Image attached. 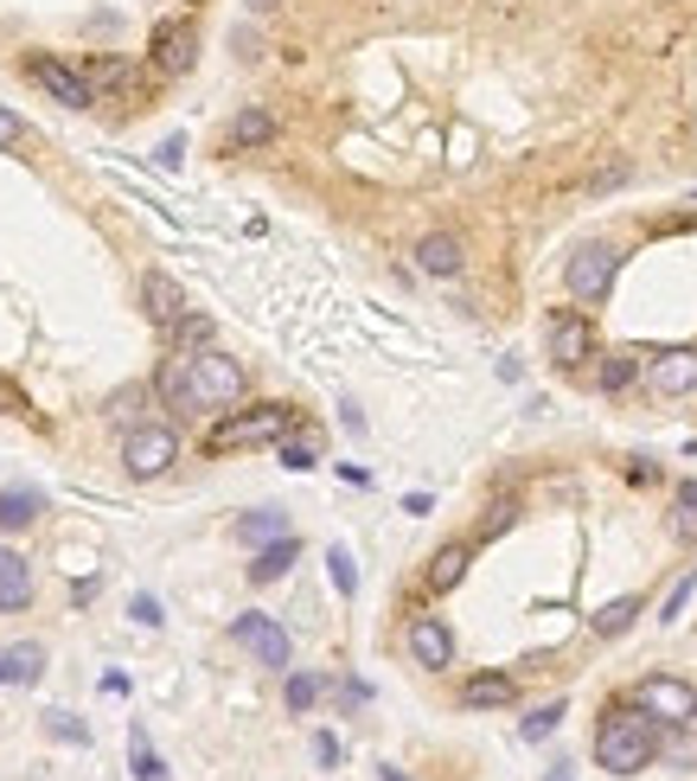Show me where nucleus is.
Listing matches in <instances>:
<instances>
[{
	"mask_svg": "<svg viewBox=\"0 0 697 781\" xmlns=\"http://www.w3.org/2000/svg\"><path fill=\"white\" fill-rule=\"evenodd\" d=\"M244 366L218 353V346H199V353H173L160 366V398L173 410H231L244 398Z\"/></svg>",
	"mask_w": 697,
	"mask_h": 781,
	"instance_id": "f257e3e1",
	"label": "nucleus"
},
{
	"mask_svg": "<svg viewBox=\"0 0 697 781\" xmlns=\"http://www.w3.org/2000/svg\"><path fill=\"white\" fill-rule=\"evenodd\" d=\"M653 756H660V724L647 711L640 705L602 711V724H595V762L608 776H640V769H653Z\"/></svg>",
	"mask_w": 697,
	"mask_h": 781,
	"instance_id": "f03ea898",
	"label": "nucleus"
},
{
	"mask_svg": "<svg viewBox=\"0 0 697 781\" xmlns=\"http://www.w3.org/2000/svg\"><path fill=\"white\" fill-rule=\"evenodd\" d=\"M294 429V410L289 404H257V410H231L224 423H212L205 448L224 455V448H262V443H282Z\"/></svg>",
	"mask_w": 697,
	"mask_h": 781,
	"instance_id": "7ed1b4c3",
	"label": "nucleus"
},
{
	"mask_svg": "<svg viewBox=\"0 0 697 781\" xmlns=\"http://www.w3.org/2000/svg\"><path fill=\"white\" fill-rule=\"evenodd\" d=\"M180 461V436L167 429V423H135L128 436H122V468L135 475V481H154V475H167Z\"/></svg>",
	"mask_w": 697,
	"mask_h": 781,
	"instance_id": "20e7f679",
	"label": "nucleus"
},
{
	"mask_svg": "<svg viewBox=\"0 0 697 781\" xmlns=\"http://www.w3.org/2000/svg\"><path fill=\"white\" fill-rule=\"evenodd\" d=\"M633 705L647 711L653 724H692L697 717V692L685 679H672V672H647L640 685H633Z\"/></svg>",
	"mask_w": 697,
	"mask_h": 781,
	"instance_id": "39448f33",
	"label": "nucleus"
},
{
	"mask_svg": "<svg viewBox=\"0 0 697 781\" xmlns=\"http://www.w3.org/2000/svg\"><path fill=\"white\" fill-rule=\"evenodd\" d=\"M231 640L244 647V654H257V667H269V672H289V654H294V640H289V628L276 622V615H237L231 622Z\"/></svg>",
	"mask_w": 697,
	"mask_h": 781,
	"instance_id": "423d86ee",
	"label": "nucleus"
},
{
	"mask_svg": "<svg viewBox=\"0 0 697 781\" xmlns=\"http://www.w3.org/2000/svg\"><path fill=\"white\" fill-rule=\"evenodd\" d=\"M544 346H551V359L563 366V372L588 366V359H595V327H588V314H576V308H557L551 321H544Z\"/></svg>",
	"mask_w": 697,
	"mask_h": 781,
	"instance_id": "0eeeda50",
	"label": "nucleus"
},
{
	"mask_svg": "<svg viewBox=\"0 0 697 781\" xmlns=\"http://www.w3.org/2000/svg\"><path fill=\"white\" fill-rule=\"evenodd\" d=\"M615 276H621V250H615V244H583V250L570 257V295L602 301L615 289Z\"/></svg>",
	"mask_w": 697,
	"mask_h": 781,
	"instance_id": "6e6552de",
	"label": "nucleus"
},
{
	"mask_svg": "<svg viewBox=\"0 0 697 781\" xmlns=\"http://www.w3.org/2000/svg\"><path fill=\"white\" fill-rule=\"evenodd\" d=\"M26 77H33L52 103H65V110H90V103H97L90 77L71 71V65H58V58H45V52H38V58H26Z\"/></svg>",
	"mask_w": 697,
	"mask_h": 781,
	"instance_id": "1a4fd4ad",
	"label": "nucleus"
},
{
	"mask_svg": "<svg viewBox=\"0 0 697 781\" xmlns=\"http://www.w3.org/2000/svg\"><path fill=\"white\" fill-rule=\"evenodd\" d=\"M647 384L660 398H692L697 391V346H665L647 359Z\"/></svg>",
	"mask_w": 697,
	"mask_h": 781,
	"instance_id": "9d476101",
	"label": "nucleus"
},
{
	"mask_svg": "<svg viewBox=\"0 0 697 781\" xmlns=\"http://www.w3.org/2000/svg\"><path fill=\"white\" fill-rule=\"evenodd\" d=\"M404 640H409V660H416V667H429V672L454 667V628H448L441 615H416Z\"/></svg>",
	"mask_w": 697,
	"mask_h": 781,
	"instance_id": "9b49d317",
	"label": "nucleus"
},
{
	"mask_svg": "<svg viewBox=\"0 0 697 781\" xmlns=\"http://www.w3.org/2000/svg\"><path fill=\"white\" fill-rule=\"evenodd\" d=\"M154 65L167 77H186L199 65V33L180 26V20H167V26H154Z\"/></svg>",
	"mask_w": 697,
	"mask_h": 781,
	"instance_id": "f8f14e48",
	"label": "nucleus"
},
{
	"mask_svg": "<svg viewBox=\"0 0 697 781\" xmlns=\"http://www.w3.org/2000/svg\"><path fill=\"white\" fill-rule=\"evenodd\" d=\"M142 308H147V321H154V327H173V321L186 314L180 282H173V276H160V269H147V276H142Z\"/></svg>",
	"mask_w": 697,
	"mask_h": 781,
	"instance_id": "ddd939ff",
	"label": "nucleus"
},
{
	"mask_svg": "<svg viewBox=\"0 0 697 781\" xmlns=\"http://www.w3.org/2000/svg\"><path fill=\"white\" fill-rule=\"evenodd\" d=\"M294 558H301V538L294 532H282V538H269V545H257V564H250V583H282L294 570Z\"/></svg>",
	"mask_w": 697,
	"mask_h": 781,
	"instance_id": "4468645a",
	"label": "nucleus"
},
{
	"mask_svg": "<svg viewBox=\"0 0 697 781\" xmlns=\"http://www.w3.org/2000/svg\"><path fill=\"white\" fill-rule=\"evenodd\" d=\"M513 699H518L513 672H474V679L461 685V705L468 711H499V705H513Z\"/></svg>",
	"mask_w": 697,
	"mask_h": 781,
	"instance_id": "2eb2a0df",
	"label": "nucleus"
},
{
	"mask_svg": "<svg viewBox=\"0 0 697 781\" xmlns=\"http://www.w3.org/2000/svg\"><path fill=\"white\" fill-rule=\"evenodd\" d=\"M461 263H468V250H461V237H448V231H429V237L416 244V269H423V276H461Z\"/></svg>",
	"mask_w": 697,
	"mask_h": 781,
	"instance_id": "dca6fc26",
	"label": "nucleus"
},
{
	"mask_svg": "<svg viewBox=\"0 0 697 781\" xmlns=\"http://www.w3.org/2000/svg\"><path fill=\"white\" fill-rule=\"evenodd\" d=\"M45 679V647L38 640H20L0 654V685H38Z\"/></svg>",
	"mask_w": 697,
	"mask_h": 781,
	"instance_id": "f3484780",
	"label": "nucleus"
},
{
	"mask_svg": "<svg viewBox=\"0 0 697 781\" xmlns=\"http://www.w3.org/2000/svg\"><path fill=\"white\" fill-rule=\"evenodd\" d=\"M26 602H33V570H26V558L0 551V615H20Z\"/></svg>",
	"mask_w": 697,
	"mask_h": 781,
	"instance_id": "a211bd4d",
	"label": "nucleus"
},
{
	"mask_svg": "<svg viewBox=\"0 0 697 781\" xmlns=\"http://www.w3.org/2000/svg\"><path fill=\"white\" fill-rule=\"evenodd\" d=\"M38 513H45L38 487H0V532H26Z\"/></svg>",
	"mask_w": 697,
	"mask_h": 781,
	"instance_id": "6ab92c4d",
	"label": "nucleus"
},
{
	"mask_svg": "<svg viewBox=\"0 0 697 781\" xmlns=\"http://www.w3.org/2000/svg\"><path fill=\"white\" fill-rule=\"evenodd\" d=\"M282 532H289V513H282V506H257V513H244V520L231 525L237 545H269V538H282Z\"/></svg>",
	"mask_w": 697,
	"mask_h": 781,
	"instance_id": "aec40b11",
	"label": "nucleus"
},
{
	"mask_svg": "<svg viewBox=\"0 0 697 781\" xmlns=\"http://www.w3.org/2000/svg\"><path fill=\"white\" fill-rule=\"evenodd\" d=\"M269 142H276V115L269 110L250 103V110L231 115V148H269Z\"/></svg>",
	"mask_w": 697,
	"mask_h": 781,
	"instance_id": "412c9836",
	"label": "nucleus"
},
{
	"mask_svg": "<svg viewBox=\"0 0 697 781\" xmlns=\"http://www.w3.org/2000/svg\"><path fill=\"white\" fill-rule=\"evenodd\" d=\"M468 558H474L468 545H441L436 558H429V590H436V595H448L454 583H461V577H468Z\"/></svg>",
	"mask_w": 697,
	"mask_h": 781,
	"instance_id": "4be33fe9",
	"label": "nucleus"
},
{
	"mask_svg": "<svg viewBox=\"0 0 697 781\" xmlns=\"http://www.w3.org/2000/svg\"><path fill=\"white\" fill-rule=\"evenodd\" d=\"M633 378H640V353H602V366H595V384H602L608 398H621Z\"/></svg>",
	"mask_w": 697,
	"mask_h": 781,
	"instance_id": "5701e85b",
	"label": "nucleus"
},
{
	"mask_svg": "<svg viewBox=\"0 0 697 781\" xmlns=\"http://www.w3.org/2000/svg\"><path fill=\"white\" fill-rule=\"evenodd\" d=\"M128 776H135V781H167V762L154 756L147 730H128Z\"/></svg>",
	"mask_w": 697,
	"mask_h": 781,
	"instance_id": "b1692460",
	"label": "nucleus"
},
{
	"mask_svg": "<svg viewBox=\"0 0 697 781\" xmlns=\"http://www.w3.org/2000/svg\"><path fill=\"white\" fill-rule=\"evenodd\" d=\"M167 334H173V353H199V346H212V321L205 314H180Z\"/></svg>",
	"mask_w": 697,
	"mask_h": 781,
	"instance_id": "393cba45",
	"label": "nucleus"
},
{
	"mask_svg": "<svg viewBox=\"0 0 697 781\" xmlns=\"http://www.w3.org/2000/svg\"><path fill=\"white\" fill-rule=\"evenodd\" d=\"M633 615H640V595H615V602L595 615V634H627L633 628Z\"/></svg>",
	"mask_w": 697,
	"mask_h": 781,
	"instance_id": "a878e982",
	"label": "nucleus"
},
{
	"mask_svg": "<svg viewBox=\"0 0 697 781\" xmlns=\"http://www.w3.org/2000/svg\"><path fill=\"white\" fill-rule=\"evenodd\" d=\"M321 692H327L321 672H289V711H314L321 705Z\"/></svg>",
	"mask_w": 697,
	"mask_h": 781,
	"instance_id": "bb28decb",
	"label": "nucleus"
},
{
	"mask_svg": "<svg viewBox=\"0 0 697 781\" xmlns=\"http://www.w3.org/2000/svg\"><path fill=\"white\" fill-rule=\"evenodd\" d=\"M276 461H282V468H294V475H307V468L321 461V448L301 443V436H282V443H276Z\"/></svg>",
	"mask_w": 697,
	"mask_h": 781,
	"instance_id": "cd10ccee",
	"label": "nucleus"
},
{
	"mask_svg": "<svg viewBox=\"0 0 697 781\" xmlns=\"http://www.w3.org/2000/svg\"><path fill=\"white\" fill-rule=\"evenodd\" d=\"M327 577H333V590L339 595H359V570H352V551H346V545H333L327 551Z\"/></svg>",
	"mask_w": 697,
	"mask_h": 781,
	"instance_id": "c85d7f7f",
	"label": "nucleus"
},
{
	"mask_svg": "<svg viewBox=\"0 0 697 781\" xmlns=\"http://www.w3.org/2000/svg\"><path fill=\"white\" fill-rule=\"evenodd\" d=\"M557 724H563V705H544V711H531V717L518 724V737H525V744H538V737H551Z\"/></svg>",
	"mask_w": 697,
	"mask_h": 781,
	"instance_id": "c756f323",
	"label": "nucleus"
},
{
	"mask_svg": "<svg viewBox=\"0 0 697 781\" xmlns=\"http://www.w3.org/2000/svg\"><path fill=\"white\" fill-rule=\"evenodd\" d=\"M45 730H52V737H65V744H90L83 717H71V711H45Z\"/></svg>",
	"mask_w": 697,
	"mask_h": 781,
	"instance_id": "7c9ffc66",
	"label": "nucleus"
},
{
	"mask_svg": "<svg viewBox=\"0 0 697 781\" xmlns=\"http://www.w3.org/2000/svg\"><path fill=\"white\" fill-rule=\"evenodd\" d=\"M142 404H147V384H122V391L110 398V416L115 423H135V410Z\"/></svg>",
	"mask_w": 697,
	"mask_h": 781,
	"instance_id": "2f4dec72",
	"label": "nucleus"
},
{
	"mask_svg": "<svg viewBox=\"0 0 697 781\" xmlns=\"http://www.w3.org/2000/svg\"><path fill=\"white\" fill-rule=\"evenodd\" d=\"M513 520H518V506H513V500H493V506L480 513V538H499V532H506Z\"/></svg>",
	"mask_w": 697,
	"mask_h": 781,
	"instance_id": "473e14b6",
	"label": "nucleus"
},
{
	"mask_svg": "<svg viewBox=\"0 0 697 781\" xmlns=\"http://www.w3.org/2000/svg\"><path fill=\"white\" fill-rule=\"evenodd\" d=\"M692 590H697V570H692V577H678V583H672V595H665V609H660V622H665V628H672V622L685 615V602H692Z\"/></svg>",
	"mask_w": 697,
	"mask_h": 781,
	"instance_id": "72a5a7b5",
	"label": "nucleus"
},
{
	"mask_svg": "<svg viewBox=\"0 0 697 781\" xmlns=\"http://www.w3.org/2000/svg\"><path fill=\"white\" fill-rule=\"evenodd\" d=\"M128 615H135V622H142V628H160V622H167V615H160V602H154V595H135V602H128Z\"/></svg>",
	"mask_w": 697,
	"mask_h": 781,
	"instance_id": "f704fd0d",
	"label": "nucleus"
},
{
	"mask_svg": "<svg viewBox=\"0 0 697 781\" xmlns=\"http://www.w3.org/2000/svg\"><path fill=\"white\" fill-rule=\"evenodd\" d=\"M20 135H26V129H20V115H13V110H7V103H0V148H13Z\"/></svg>",
	"mask_w": 697,
	"mask_h": 781,
	"instance_id": "c9c22d12",
	"label": "nucleus"
},
{
	"mask_svg": "<svg viewBox=\"0 0 697 781\" xmlns=\"http://www.w3.org/2000/svg\"><path fill=\"white\" fill-rule=\"evenodd\" d=\"M186 160V142L180 135H167V142H160V167H167V174H173V167H180Z\"/></svg>",
	"mask_w": 697,
	"mask_h": 781,
	"instance_id": "e433bc0d",
	"label": "nucleus"
},
{
	"mask_svg": "<svg viewBox=\"0 0 697 781\" xmlns=\"http://www.w3.org/2000/svg\"><path fill=\"white\" fill-rule=\"evenodd\" d=\"M314 756L333 769V762H339V737H333V730H321V737H314Z\"/></svg>",
	"mask_w": 697,
	"mask_h": 781,
	"instance_id": "4c0bfd02",
	"label": "nucleus"
},
{
	"mask_svg": "<svg viewBox=\"0 0 697 781\" xmlns=\"http://www.w3.org/2000/svg\"><path fill=\"white\" fill-rule=\"evenodd\" d=\"M627 481H640V487H653V481H660V461H633V468H627Z\"/></svg>",
	"mask_w": 697,
	"mask_h": 781,
	"instance_id": "58836bf2",
	"label": "nucleus"
},
{
	"mask_svg": "<svg viewBox=\"0 0 697 781\" xmlns=\"http://www.w3.org/2000/svg\"><path fill=\"white\" fill-rule=\"evenodd\" d=\"M672 532H678V538H697V513H685V506H678V520H672Z\"/></svg>",
	"mask_w": 697,
	"mask_h": 781,
	"instance_id": "ea45409f",
	"label": "nucleus"
},
{
	"mask_svg": "<svg viewBox=\"0 0 697 781\" xmlns=\"http://www.w3.org/2000/svg\"><path fill=\"white\" fill-rule=\"evenodd\" d=\"M678 506H685V513H697V481H685V487H678Z\"/></svg>",
	"mask_w": 697,
	"mask_h": 781,
	"instance_id": "a19ab883",
	"label": "nucleus"
},
{
	"mask_svg": "<svg viewBox=\"0 0 697 781\" xmlns=\"http://www.w3.org/2000/svg\"><path fill=\"white\" fill-rule=\"evenodd\" d=\"M378 781H409L404 769H391V762H384V769H378Z\"/></svg>",
	"mask_w": 697,
	"mask_h": 781,
	"instance_id": "79ce46f5",
	"label": "nucleus"
},
{
	"mask_svg": "<svg viewBox=\"0 0 697 781\" xmlns=\"http://www.w3.org/2000/svg\"><path fill=\"white\" fill-rule=\"evenodd\" d=\"M250 7H276V0H250Z\"/></svg>",
	"mask_w": 697,
	"mask_h": 781,
	"instance_id": "37998d69",
	"label": "nucleus"
}]
</instances>
